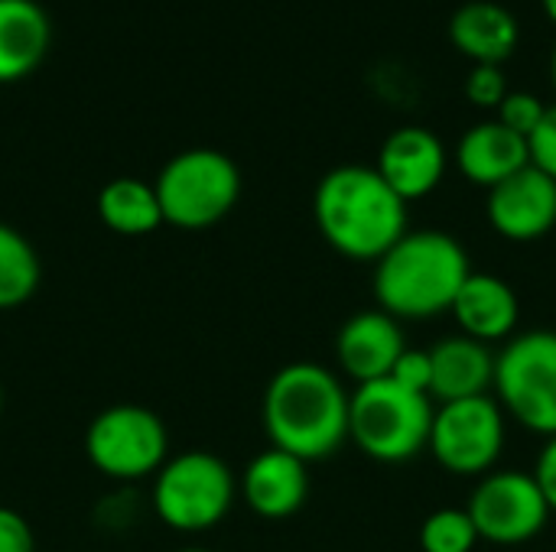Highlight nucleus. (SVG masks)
Listing matches in <instances>:
<instances>
[{"mask_svg": "<svg viewBox=\"0 0 556 552\" xmlns=\"http://www.w3.org/2000/svg\"><path fill=\"white\" fill-rule=\"evenodd\" d=\"M476 543H479V534L466 508L433 511L420 524V550L424 552H472Z\"/></svg>", "mask_w": 556, "mask_h": 552, "instance_id": "nucleus-22", "label": "nucleus"}, {"mask_svg": "<svg viewBox=\"0 0 556 552\" xmlns=\"http://www.w3.org/2000/svg\"><path fill=\"white\" fill-rule=\"evenodd\" d=\"M235 491V475L218 455L182 452L156 472L153 511L176 534H205L228 517Z\"/></svg>", "mask_w": 556, "mask_h": 552, "instance_id": "nucleus-6", "label": "nucleus"}, {"mask_svg": "<svg viewBox=\"0 0 556 552\" xmlns=\"http://www.w3.org/2000/svg\"><path fill=\"white\" fill-rule=\"evenodd\" d=\"M521 39L518 16L495 0H469L450 16V42L472 65H502Z\"/></svg>", "mask_w": 556, "mask_h": 552, "instance_id": "nucleus-18", "label": "nucleus"}, {"mask_svg": "<svg viewBox=\"0 0 556 552\" xmlns=\"http://www.w3.org/2000/svg\"><path fill=\"white\" fill-rule=\"evenodd\" d=\"M349 397L342 381L316 361L280 368L270 377L261 407L270 446L306 465L329 459L349 439Z\"/></svg>", "mask_w": 556, "mask_h": 552, "instance_id": "nucleus-1", "label": "nucleus"}, {"mask_svg": "<svg viewBox=\"0 0 556 552\" xmlns=\"http://www.w3.org/2000/svg\"><path fill=\"white\" fill-rule=\"evenodd\" d=\"M466 98L476 107L498 111V104L508 98V78L502 65H472V72L466 75Z\"/></svg>", "mask_w": 556, "mask_h": 552, "instance_id": "nucleus-24", "label": "nucleus"}, {"mask_svg": "<svg viewBox=\"0 0 556 552\" xmlns=\"http://www.w3.org/2000/svg\"><path fill=\"white\" fill-rule=\"evenodd\" d=\"M404 351H407L404 329L384 309L355 312L339 329V338H336V361H339L342 374H349L355 384H371V381L391 377V371Z\"/></svg>", "mask_w": 556, "mask_h": 552, "instance_id": "nucleus-12", "label": "nucleus"}, {"mask_svg": "<svg viewBox=\"0 0 556 552\" xmlns=\"http://www.w3.org/2000/svg\"><path fill=\"white\" fill-rule=\"evenodd\" d=\"M534 482H538V488H541V495H544V501H547V508L556 514V436L547 439V446L541 449V455H538V465H534Z\"/></svg>", "mask_w": 556, "mask_h": 552, "instance_id": "nucleus-28", "label": "nucleus"}, {"mask_svg": "<svg viewBox=\"0 0 556 552\" xmlns=\"http://www.w3.org/2000/svg\"><path fill=\"white\" fill-rule=\"evenodd\" d=\"M427 449L443 472L459 478H485L505 449V410L489 394L440 403Z\"/></svg>", "mask_w": 556, "mask_h": 552, "instance_id": "nucleus-9", "label": "nucleus"}, {"mask_svg": "<svg viewBox=\"0 0 556 552\" xmlns=\"http://www.w3.org/2000/svg\"><path fill=\"white\" fill-rule=\"evenodd\" d=\"M489 224L511 244H531L556 228V182L534 163L489 189Z\"/></svg>", "mask_w": 556, "mask_h": 552, "instance_id": "nucleus-11", "label": "nucleus"}, {"mask_svg": "<svg viewBox=\"0 0 556 552\" xmlns=\"http://www.w3.org/2000/svg\"><path fill=\"white\" fill-rule=\"evenodd\" d=\"M469 273V254L453 234L407 231L375 260L371 286L378 309L397 322H420L450 312Z\"/></svg>", "mask_w": 556, "mask_h": 552, "instance_id": "nucleus-3", "label": "nucleus"}, {"mask_svg": "<svg viewBox=\"0 0 556 552\" xmlns=\"http://www.w3.org/2000/svg\"><path fill=\"white\" fill-rule=\"evenodd\" d=\"M163 224L202 231L228 218L241 195V172L231 156L195 146L176 153L153 182Z\"/></svg>", "mask_w": 556, "mask_h": 552, "instance_id": "nucleus-5", "label": "nucleus"}, {"mask_svg": "<svg viewBox=\"0 0 556 552\" xmlns=\"http://www.w3.org/2000/svg\"><path fill=\"white\" fill-rule=\"evenodd\" d=\"M39 257L33 244L10 224L0 221V309H16L39 290Z\"/></svg>", "mask_w": 556, "mask_h": 552, "instance_id": "nucleus-21", "label": "nucleus"}, {"mask_svg": "<svg viewBox=\"0 0 556 552\" xmlns=\"http://www.w3.org/2000/svg\"><path fill=\"white\" fill-rule=\"evenodd\" d=\"M169 433L163 420L134 403L101 410L85 433V455L94 472L114 482H140L166 465Z\"/></svg>", "mask_w": 556, "mask_h": 552, "instance_id": "nucleus-8", "label": "nucleus"}, {"mask_svg": "<svg viewBox=\"0 0 556 552\" xmlns=\"http://www.w3.org/2000/svg\"><path fill=\"white\" fill-rule=\"evenodd\" d=\"M466 511L476 524L479 540L495 547H521L534 540L554 514L534 475L518 468L489 472L485 478H479Z\"/></svg>", "mask_w": 556, "mask_h": 552, "instance_id": "nucleus-10", "label": "nucleus"}, {"mask_svg": "<svg viewBox=\"0 0 556 552\" xmlns=\"http://www.w3.org/2000/svg\"><path fill=\"white\" fill-rule=\"evenodd\" d=\"M450 312L456 316V322L463 329L459 335L492 345V342L515 338V329L521 319V303H518L511 283H505L502 277L469 273V280L463 283Z\"/></svg>", "mask_w": 556, "mask_h": 552, "instance_id": "nucleus-16", "label": "nucleus"}, {"mask_svg": "<svg viewBox=\"0 0 556 552\" xmlns=\"http://www.w3.org/2000/svg\"><path fill=\"white\" fill-rule=\"evenodd\" d=\"M52 42V23L36 0H0V85L39 68Z\"/></svg>", "mask_w": 556, "mask_h": 552, "instance_id": "nucleus-19", "label": "nucleus"}, {"mask_svg": "<svg viewBox=\"0 0 556 552\" xmlns=\"http://www.w3.org/2000/svg\"><path fill=\"white\" fill-rule=\"evenodd\" d=\"M433 413L427 394L407 390L394 377L358 384L349 397V439L375 462H410L430 442Z\"/></svg>", "mask_w": 556, "mask_h": 552, "instance_id": "nucleus-4", "label": "nucleus"}, {"mask_svg": "<svg viewBox=\"0 0 556 552\" xmlns=\"http://www.w3.org/2000/svg\"><path fill=\"white\" fill-rule=\"evenodd\" d=\"M98 218L108 231L124 238H143L163 224L156 189L143 179H111L98 195Z\"/></svg>", "mask_w": 556, "mask_h": 552, "instance_id": "nucleus-20", "label": "nucleus"}, {"mask_svg": "<svg viewBox=\"0 0 556 552\" xmlns=\"http://www.w3.org/2000/svg\"><path fill=\"white\" fill-rule=\"evenodd\" d=\"M0 552H36L26 517L13 508H0Z\"/></svg>", "mask_w": 556, "mask_h": 552, "instance_id": "nucleus-27", "label": "nucleus"}, {"mask_svg": "<svg viewBox=\"0 0 556 552\" xmlns=\"http://www.w3.org/2000/svg\"><path fill=\"white\" fill-rule=\"evenodd\" d=\"M541 7H544V16L556 26V0H541Z\"/></svg>", "mask_w": 556, "mask_h": 552, "instance_id": "nucleus-29", "label": "nucleus"}, {"mask_svg": "<svg viewBox=\"0 0 556 552\" xmlns=\"http://www.w3.org/2000/svg\"><path fill=\"white\" fill-rule=\"evenodd\" d=\"M495 387V355L489 345L450 335L430 348V400L456 403L485 397Z\"/></svg>", "mask_w": 556, "mask_h": 552, "instance_id": "nucleus-15", "label": "nucleus"}, {"mask_svg": "<svg viewBox=\"0 0 556 552\" xmlns=\"http://www.w3.org/2000/svg\"><path fill=\"white\" fill-rule=\"evenodd\" d=\"M456 166L472 185L495 189L525 166H531V146L505 124L482 120L469 127L456 143Z\"/></svg>", "mask_w": 556, "mask_h": 552, "instance_id": "nucleus-17", "label": "nucleus"}, {"mask_svg": "<svg viewBox=\"0 0 556 552\" xmlns=\"http://www.w3.org/2000/svg\"><path fill=\"white\" fill-rule=\"evenodd\" d=\"M528 146H531V163L556 182V104H547V114L541 127L531 133Z\"/></svg>", "mask_w": 556, "mask_h": 552, "instance_id": "nucleus-25", "label": "nucleus"}, {"mask_svg": "<svg viewBox=\"0 0 556 552\" xmlns=\"http://www.w3.org/2000/svg\"><path fill=\"white\" fill-rule=\"evenodd\" d=\"M498 407L525 429L556 436V332L538 329L505 342L495 355Z\"/></svg>", "mask_w": 556, "mask_h": 552, "instance_id": "nucleus-7", "label": "nucleus"}, {"mask_svg": "<svg viewBox=\"0 0 556 552\" xmlns=\"http://www.w3.org/2000/svg\"><path fill=\"white\" fill-rule=\"evenodd\" d=\"M551 81H554V88H556V49H554V55H551Z\"/></svg>", "mask_w": 556, "mask_h": 552, "instance_id": "nucleus-30", "label": "nucleus"}, {"mask_svg": "<svg viewBox=\"0 0 556 552\" xmlns=\"http://www.w3.org/2000/svg\"><path fill=\"white\" fill-rule=\"evenodd\" d=\"M241 495H244V504L257 517L287 521L306 504V495H309L306 462L270 446L248 462L244 478H241Z\"/></svg>", "mask_w": 556, "mask_h": 552, "instance_id": "nucleus-14", "label": "nucleus"}, {"mask_svg": "<svg viewBox=\"0 0 556 552\" xmlns=\"http://www.w3.org/2000/svg\"><path fill=\"white\" fill-rule=\"evenodd\" d=\"M179 552H208V550H179Z\"/></svg>", "mask_w": 556, "mask_h": 552, "instance_id": "nucleus-31", "label": "nucleus"}, {"mask_svg": "<svg viewBox=\"0 0 556 552\" xmlns=\"http://www.w3.org/2000/svg\"><path fill=\"white\" fill-rule=\"evenodd\" d=\"M0 407H3V390H0Z\"/></svg>", "mask_w": 556, "mask_h": 552, "instance_id": "nucleus-32", "label": "nucleus"}, {"mask_svg": "<svg viewBox=\"0 0 556 552\" xmlns=\"http://www.w3.org/2000/svg\"><path fill=\"white\" fill-rule=\"evenodd\" d=\"M375 169L404 198H427L446 176V146L427 127H397L381 143Z\"/></svg>", "mask_w": 556, "mask_h": 552, "instance_id": "nucleus-13", "label": "nucleus"}, {"mask_svg": "<svg viewBox=\"0 0 556 552\" xmlns=\"http://www.w3.org/2000/svg\"><path fill=\"white\" fill-rule=\"evenodd\" d=\"M313 218L332 251L352 260H378L407 234V202L375 166L329 169L313 195Z\"/></svg>", "mask_w": 556, "mask_h": 552, "instance_id": "nucleus-2", "label": "nucleus"}, {"mask_svg": "<svg viewBox=\"0 0 556 552\" xmlns=\"http://www.w3.org/2000/svg\"><path fill=\"white\" fill-rule=\"evenodd\" d=\"M391 377L407 387V390H417V394H427L430 397V351H417V348H407L401 355V361L394 364Z\"/></svg>", "mask_w": 556, "mask_h": 552, "instance_id": "nucleus-26", "label": "nucleus"}, {"mask_svg": "<svg viewBox=\"0 0 556 552\" xmlns=\"http://www.w3.org/2000/svg\"><path fill=\"white\" fill-rule=\"evenodd\" d=\"M498 124H505L508 130H515L518 137L531 140V133L541 127L544 114H547V104L538 98V94H528V91H508V98L498 104L495 111Z\"/></svg>", "mask_w": 556, "mask_h": 552, "instance_id": "nucleus-23", "label": "nucleus"}]
</instances>
